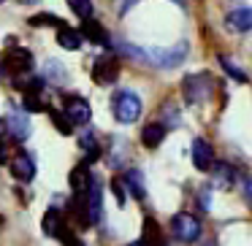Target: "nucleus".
<instances>
[{"instance_id": "1", "label": "nucleus", "mask_w": 252, "mask_h": 246, "mask_svg": "<svg viewBox=\"0 0 252 246\" xmlns=\"http://www.w3.org/2000/svg\"><path fill=\"white\" fill-rule=\"evenodd\" d=\"M182 89H185V100L190 106H198L209 98L212 92V76L209 73H192L182 82Z\"/></svg>"}, {"instance_id": "2", "label": "nucleus", "mask_w": 252, "mask_h": 246, "mask_svg": "<svg viewBox=\"0 0 252 246\" xmlns=\"http://www.w3.org/2000/svg\"><path fill=\"white\" fill-rule=\"evenodd\" d=\"M138 114H141V100H138V95H133V92H117L114 95V116H117V122L130 125V122L138 119Z\"/></svg>"}, {"instance_id": "3", "label": "nucleus", "mask_w": 252, "mask_h": 246, "mask_svg": "<svg viewBox=\"0 0 252 246\" xmlns=\"http://www.w3.org/2000/svg\"><path fill=\"white\" fill-rule=\"evenodd\" d=\"M84 197H87V222L98 224L100 214H103V184H100L95 176H90V184L84 190Z\"/></svg>"}, {"instance_id": "4", "label": "nucleus", "mask_w": 252, "mask_h": 246, "mask_svg": "<svg viewBox=\"0 0 252 246\" xmlns=\"http://www.w3.org/2000/svg\"><path fill=\"white\" fill-rule=\"evenodd\" d=\"M171 230H174V235L179 241L192 244V241H198V235H201V222H198L192 214H176L174 222H171Z\"/></svg>"}, {"instance_id": "5", "label": "nucleus", "mask_w": 252, "mask_h": 246, "mask_svg": "<svg viewBox=\"0 0 252 246\" xmlns=\"http://www.w3.org/2000/svg\"><path fill=\"white\" fill-rule=\"evenodd\" d=\"M185 55H187V44L182 41V44L171 46V49H152L144 57H149L158 68H176L182 60H185Z\"/></svg>"}, {"instance_id": "6", "label": "nucleus", "mask_w": 252, "mask_h": 246, "mask_svg": "<svg viewBox=\"0 0 252 246\" xmlns=\"http://www.w3.org/2000/svg\"><path fill=\"white\" fill-rule=\"evenodd\" d=\"M63 114L68 116L71 125H87L90 122V103L84 98H65Z\"/></svg>"}, {"instance_id": "7", "label": "nucleus", "mask_w": 252, "mask_h": 246, "mask_svg": "<svg viewBox=\"0 0 252 246\" xmlns=\"http://www.w3.org/2000/svg\"><path fill=\"white\" fill-rule=\"evenodd\" d=\"M11 176L19 181H33L35 179V160L30 157L28 152H19L14 154L11 160Z\"/></svg>"}, {"instance_id": "8", "label": "nucleus", "mask_w": 252, "mask_h": 246, "mask_svg": "<svg viewBox=\"0 0 252 246\" xmlns=\"http://www.w3.org/2000/svg\"><path fill=\"white\" fill-rule=\"evenodd\" d=\"M192 165H195L201 173H209L214 165V154H212V146H209L203 138H195L192 141Z\"/></svg>"}, {"instance_id": "9", "label": "nucleus", "mask_w": 252, "mask_h": 246, "mask_svg": "<svg viewBox=\"0 0 252 246\" xmlns=\"http://www.w3.org/2000/svg\"><path fill=\"white\" fill-rule=\"evenodd\" d=\"M6 125H8V133H11L14 141H28V136H30V119H28V114H25V111L14 109L11 114H8Z\"/></svg>"}, {"instance_id": "10", "label": "nucleus", "mask_w": 252, "mask_h": 246, "mask_svg": "<svg viewBox=\"0 0 252 246\" xmlns=\"http://www.w3.org/2000/svg\"><path fill=\"white\" fill-rule=\"evenodd\" d=\"M6 68H11L14 73H28L33 68V55L22 46H11L6 55Z\"/></svg>"}, {"instance_id": "11", "label": "nucleus", "mask_w": 252, "mask_h": 246, "mask_svg": "<svg viewBox=\"0 0 252 246\" xmlns=\"http://www.w3.org/2000/svg\"><path fill=\"white\" fill-rule=\"evenodd\" d=\"M117 73H120V65H117V60L114 57H100L98 62H95V68H93V79L98 84H111L117 79Z\"/></svg>"}, {"instance_id": "12", "label": "nucleus", "mask_w": 252, "mask_h": 246, "mask_svg": "<svg viewBox=\"0 0 252 246\" xmlns=\"http://www.w3.org/2000/svg\"><path fill=\"white\" fill-rule=\"evenodd\" d=\"M225 25L230 30H236V33H247L252 27V11L250 8H236V11H230L225 17Z\"/></svg>"}, {"instance_id": "13", "label": "nucleus", "mask_w": 252, "mask_h": 246, "mask_svg": "<svg viewBox=\"0 0 252 246\" xmlns=\"http://www.w3.org/2000/svg\"><path fill=\"white\" fill-rule=\"evenodd\" d=\"M82 33H79V30H71L68 27L65 22L60 25V27H57V44L63 46V49H68V52H76L79 46H82Z\"/></svg>"}, {"instance_id": "14", "label": "nucleus", "mask_w": 252, "mask_h": 246, "mask_svg": "<svg viewBox=\"0 0 252 246\" xmlns=\"http://www.w3.org/2000/svg\"><path fill=\"white\" fill-rule=\"evenodd\" d=\"M163 138H165V125H158V122H152V125H147L141 130V141L149 149H158L163 143Z\"/></svg>"}, {"instance_id": "15", "label": "nucleus", "mask_w": 252, "mask_h": 246, "mask_svg": "<svg viewBox=\"0 0 252 246\" xmlns=\"http://www.w3.org/2000/svg\"><path fill=\"white\" fill-rule=\"evenodd\" d=\"M82 38H90L93 44H106V41H109V35H106V30L100 27L98 22H93V19H84Z\"/></svg>"}, {"instance_id": "16", "label": "nucleus", "mask_w": 252, "mask_h": 246, "mask_svg": "<svg viewBox=\"0 0 252 246\" xmlns=\"http://www.w3.org/2000/svg\"><path fill=\"white\" fill-rule=\"evenodd\" d=\"M87 184H90V170H87V163H84V165H79V168H73L71 187H73V192H82V195H84Z\"/></svg>"}, {"instance_id": "17", "label": "nucleus", "mask_w": 252, "mask_h": 246, "mask_svg": "<svg viewBox=\"0 0 252 246\" xmlns=\"http://www.w3.org/2000/svg\"><path fill=\"white\" fill-rule=\"evenodd\" d=\"M125 184L130 187V192L138 197V200H144V197H147V184H144V179H141V173H138V170H130V173L125 176Z\"/></svg>"}, {"instance_id": "18", "label": "nucleus", "mask_w": 252, "mask_h": 246, "mask_svg": "<svg viewBox=\"0 0 252 246\" xmlns=\"http://www.w3.org/2000/svg\"><path fill=\"white\" fill-rule=\"evenodd\" d=\"M144 244L147 246H160L163 241H160V227H158V222L155 219H144Z\"/></svg>"}, {"instance_id": "19", "label": "nucleus", "mask_w": 252, "mask_h": 246, "mask_svg": "<svg viewBox=\"0 0 252 246\" xmlns=\"http://www.w3.org/2000/svg\"><path fill=\"white\" fill-rule=\"evenodd\" d=\"M60 227H63L60 211L49 208V211H46V217H44V233H46V235H57V233H60Z\"/></svg>"}, {"instance_id": "20", "label": "nucleus", "mask_w": 252, "mask_h": 246, "mask_svg": "<svg viewBox=\"0 0 252 246\" xmlns=\"http://www.w3.org/2000/svg\"><path fill=\"white\" fill-rule=\"evenodd\" d=\"M46 79H49V82H55V84H65V71H63V65H60V62H55V60H49V62H46Z\"/></svg>"}, {"instance_id": "21", "label": "nucleus", "mask_w": 252, "mask_h": 246, "mask_svg": "<svg viewBox=\"0 0 252 246\" xmlns=\"http://www.w3.org/2000/svg\"><path fill=\"white\" fill-rule=\"evenodd\" d=\"M68 6H71V11L76 14L79 19L93 17V3H90V0H68Z\"/></svg>"}, {"instance_id": "22", "label": "nucleus", "mask_w": 252, "mask_h": 246, "mask_svg": "<svg viewBox=\"0 0 252 246\" xmlns=\"http://www.w3.org/2000/svg\"><path fill=\"white\" fill-rule=\"evenodd\" d=\"M30 25H33V27H60L63 19L55 17V14H38V17L30 19Z\"/></svg>"}, {"instance_id": "23", "label": "nucleus", "mask_w": 252, "mask_h": 246, "mask_svg": "<svg viewBox=\"0 0 252 246\" xmlns=\"http://www.w3.org/2000/svg\"><path fill=\"white\" fill-rule=\"evenodd\" d=\"M220 65H222V68H225V73H228V76H233L236 82H241V84L247 82V73L241 71V68L236 65L233 60H228V57H220Z\"/></svg>"}, {"instance_id": "24", "label": "nucleus", "mask_w": 252, "mask_h": 246, "mask_svg": "<svg viewBox=\"0 0 252 246\" xmlns=\"http://www.w3.org/2000/svg\"><path fill=\"white\" fill-rule=\"evenodd\" d=\"M52 122H55V127L63 133V136H71V130H73V125L68 122V116L63 114V111H52Z\"/></svg>"}, {"instance_id": "25", "label": "nucleus", "mask_w": 252, "mask_h": 246, "mask_svg": "<svg viewBox=\"0 0 252 246\" xmlns=\"http://www.w3.org/2000/svg\"><path fill=\"white\" fill-rule=\"evenodd\" d=\"M214 168V173H217V181H220V187H228V184H233V170L228 168V165H212Z\"/></svg>"}, {"instance_id": "26", "label": "nucleus", "mask_w": 252, "mask_h": 246, "mask_svg": "<svg viewBox=\"0 0 252 246\" xmlns=\"http://www.w3.org/2000/svg\"><path fill=\"white\" fill-rule=\"evenodd\" d=\"M22 103H25V111H44V109H46V103L41 100V95H38V92H35V95H33V92H28Z\"/></svg>"}, {"instance_id": "27", "label": "nucleus", "mask_w": 252, "mask_h": 246, "mask_svg": "<svg viewBox=\"0 0 252 246\" xmlns=\"http://www.w3.org/2000/svg\"><path fill=\"white\" fill-rule=\"evenodd\" d=\"M114 192H117V200H120V206L125 203V192H127V187L122 184V179H114Z\"/></svg>"}, {"instance_id": "28", "label": "nucleus", "mask_w": 252, "mask_h": 246, "mask_svg": "<svg viewBox=\"0 0 252 246\" xmlns=\"http://www.w3.org/2000/svg\"><path fill=\"white\" fill-rule=\"evenodd\" d=\"M136 3H138V0H127L125 6H122V14H125L127 8H130V6H136ZM174 3H176V6H185V0H174Z\"/></svg>"}, {"instance_id": "29", "label": "nucleus", "mask_w": 252, "mask_h": 246, "mask_svg": "<svg viewBox=\"0 0 252 246\" xmlns=\"http://www.w3.org/2000/svg\"><path fill=\"white\" fill-rule=\"evenodd\" d=\"M22 6H35V3H41V0H19Z\"/></svg>"}, {"instance_id": "30", "label": "nucleus", "mask_w": 252, "mask_h": 246, "mask_svg": "<svg viewBox=\"0 0 252 246\" xmlns=\"http://www.w3.org/2000/svg\"><path fill=\"white\" fill-rule=\"evenodd\" d=\"M3 133H6V122H0V138H3Z\"/></svg>"}, {"instance_id": "31", "label": "nucleus", "mask_w": 252, "mask_h": 246, "mask_svg": "<svg viewBox=\"0 0 252 246\" xmlns=\"http://www.w3.org/2000/svg\"><path fill=\"white\" fill-rule=\"evenodd\" d=\"M130 246H147V244H144V241H138V244H130Z\"/></svg>"}, {"instance_id": "32", "label": "nucleus", "mask_w": 252, "mask_h": 246, "mask_svg": "<svg viewBox=\"0 0 252 246\" xmlns=\"http://www.w3.org/2000/svg\"><path fill=\"white\" fill-rule=\"evenodd\" d=\"M0 3H3V0H0Z\"/></svg>"}]
</instances>
